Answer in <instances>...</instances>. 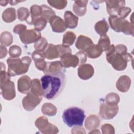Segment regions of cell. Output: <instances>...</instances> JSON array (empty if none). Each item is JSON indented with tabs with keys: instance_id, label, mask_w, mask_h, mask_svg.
I'll return each instance as SVG.
<instances>
[{
	"instance_id": "1",
	"label": "cell",
	"mask_w": 134,
	"mask_h": 134,
	"mask_svg": "<svg viewBox=\"0 0 134 134\" xmlns=\"http://www.w3.org/2000/svg\"><path fill=\"white\" fill-rule=\"evenodd\" d=\"M65 82V72L57 74H45L40 79L43 96L50 100L55 98L63 90Z\"/></svg>"
},
{
	"instance_id": "2",
	"label": "cell",
	"mask_w": 134,
	"mask_h": 134,
	"mask_svg": "<svg viewBox=\"0 0 134 134\" xmlns=\"http://www.w3.org/2000/svg\"><path fill=\"white\" fill-rule=\"evenodd\" d=\"M106 59L113 68L116 71H121L124 70L127 66L128 62L133 59L132 56L129 53L120 54L115 51V46L110 45L106 51Z\"/></svg>"
},
{
	"instance_id": "3",
	"label": "cell",
	"mask_w": 134,
	"mask_h": 134,
	"mask_svg": "<svg viewBox=\"0 0 134 134\" xmlns=\"http://www.w3.org/2000/svg\"><path fill=\"white\" fill-rule=\"evenodd\" d=\"M6 61L8 65V75L9 76H15L28 72L31 59L28 56L23 57L21 59L9 57Z\"/></svg>"
},
{
	"instance_id": "4",
	"label": "cell",
	"mask_w": 134,
	"mask_h": 134,
	"mask_svg": "<svg viewBox=\"0 0 134 134\" xmlns=\"http://www.w3.org/2000/svg\"><path fill=\"white\" fill-rule=\"evenodd\" d=\"M85 117L84 110L77 107H70L62 114L63 121L69 127L82 126Z\"/></svg>"
},
{
	"instance_id": "5",
	"label": "cell",
	"mask_w": 134,
	"mask_h": 134,
	"mask_svg": "<svg viewBox=\"0 0 134 134\" xmlns=\"http://www.w3.org/2000/svg\"><path fill=\"white\" fill-rule=\"evenodd\" d=\"M110 27L117 32H122L125 35L133 36L134 28L133 23L128 21L125 18H121L117 16L111 15L108 17Z\"/></svg>"
},
{
	"instance_id": "6",
	"label": "cell",
	"mask_w": 134,
	"mask_h": 134,
	"mask_svg": "<svg viewBox=\"0 0 134 134\" xmlns=\"http://www.w3.org/2000/svg\"><path fill=\"white\" fill-rule=\"evenodd\" d=\"M10 77L8 75L0 80L1 94L3 97L7 100H11L16 96L15 84L14 82L10 81Z\"/></svg>"
},
{
	"instance_id": "7",
	"label": "cell",
	"mask_w": 134,
	"mask_h": 134,
	"mask_svg": "<svg viewBox=\"0 0 134 134\" xmlns=\"http://www.w3.org/2000/svg\"><path fill=\"white\" fill-rule=\"evenodd\" d=\"M36 127L43 134H55L59 132L58 127L48 121L47 118L44 116H40L38 118L35 122Z\"/></svg>"
},
{
	"instance_id": "8",
	"label": "cell",
	"mask_w": 134,
	"mask_h": 134,
	"mask_svg": "<svg viewBox=\"0 0 134 134\" xmlns=\"http://www.w3.org/2000/svg\"><path fill=\"white\" fill-rule=\"evenodd\" d=\"M118 110V104H110L105 102L100 105L99 114L103 119L110 120L117 115Z\"/></svg>"
},
{
	"instance_id": "9",
	"label": "cell",
	"mask_w": 134,
	"mask_h": 134,
	"mask_svg": "<svg viewBox=\"0 0 134 134\" xmlns=\"http://www.w3.org/2000/svg\"><path fill=\"white\" fill-rule=\"evenodd\" d=\"M42 99V96L37 95L31 91L27 94L22 100L24 108L27 111H32L35 109Z\"/></svg>"
},
{
	"instance_id": "10",
	"label": "cell",
	"mask_w": 134,
	"mask_h": 134,
	"mask_svg": "<svg viewBox=\"0 0 134 134\" xmlns=\"http://www.w3.org/2000/svg\"><path fill=\"white\" fill-rule=\"evenodd\" d=\"M19 36L22 43L25 44L35 43L41 37V32L35 29L29 30L25 29Z\"/></svg>"
},
{
	"instance_id": "11",
	"label": "cell",
	"mask_w": 134,
	"mask_h": 134,
	"mask_svg": "<svg viewBox=\"0 0 134 134\" xmlns=\"http://www.w3.org/2000/svg\"><path fill=\"white\" fill-rule=\"evenodd\" d=\"M106 10L110 15L117 16L119 10L125 5V1H106Z\"/></svg>"
},
{
	"instance_id": "12",
	"label": "cell",
	"mask_w": 134,
	"mask_h": 134,
	"mask_svg": "<svg viewBox=\"0 0 134 134\" xmlns=\"http://www.w3.org/2000/svg\"><path fill=\"white\" fill-rule=\"evenodd\" d=\"M94 74L93 66L90 64L84 63L79 66L77 69L78 76L83 80L91 79Z\"/></svg>"
},
{
	"instance_id": "13",
	"label": "cell",
	"mask_w": 134,
	"mask_h": 134,
	"mask_svg": "<svg viewBox=\"0 0 134 134\" xmlns=\"http://www.w3.org/2000/svg\"><path fill=\"white\" fill-rule=\"evenodd\" d=\"M32 80L27 75H23L19 78L17 81L18 91L22 94H27L31 88Z\"/></svg>"
},
{
	"instance_id": "14",
	"label": "cell",
	"mask_w": 134,
	"mask_h": 134,
	"mask_svg": "<svg viewBox=\"0 0 134 134\" xmlns=\"http://www.w3.org/2000/svg\"><path fill=\"white\" fill-rule=\"evenodd\" d=\"M60 61L65 68H69L70 67L75 68L79 65V59L76 55H73L72 53H66L63 55L60 59Z\"/></svg>"
},
{
	"instance_id": "15",
	"label": "cell",
	"mask_w": 134,
	"mask_h": 134,
	"mask_svg": "<svg viewBox=\"0 0 134 134\" xmlns=\"http://www.w3.org/2000/svg\"><path fill=\"white\" fill-rule=\"evenodd\" d=\"M51 27L52 30L54 32L61 33L65 31L66 26L64 21L59 16H53L49 22Z\"/></svg>"
},
{
	"instance_id": "16",
	"label": "cell",
	"mask_w": 134,
	"mask_h": 134,
	"mask_svg": "<svg viewBox=\"0 0 134 134\" xmlns=\"http://www.w3.org/2000/svg\"><path fill=\"white\" fill-rule=\"evenodd\" d=\"M94 44L90 38L85 36L80 35L75 42V47L81 51L85 52Z\"/></svg>"
},
{
	"instance_id": "17",
	"label": "cell",
	"mask_w": 134,
	"mask_h": 134,
	"mask_svg": "<svg viewBox=\"0 0 134 134\" xmlns=\"http://www.w3.org/2000/svg\"><path fill=\"white\" fill-rule=\"evenodd\" d=\"M32 59L35 61V64L36 68L42 71L43 72L46 71L47 62L45 61V57L43 52H38L37 51H34L31 54Z\"/></svg>"
},
{
	"instance_id": "18",
	"label": "cell",
	"mask_w": 134,
	"mask_h": 134,
	"mask_svg": "<svg viewBox=\"0 0 134 134\" xmlns=\"http://www.w3.org/2000/svg\"><path fill=\"white\" fill-rule=\"evenodd\" d=\"M65 70L63 66L60 61H56L51 62H47L45 74H57L62 72H65Z\"/></svg>"
},
{
	"instance_id": "19",
	"label": "cell",
	"mask_w": 134,
	"mask_h": 134,
	"mask_svg": "<svg viewBox=\"0 0 134 134\" xmlns=\"http://www.w3.org/2000/svg\"><path fill=\"white\" fill-rule=\"evenodd\" d=\"M131 83L130 78L127 75H124L120 76L117 81L116 87L119 91L122 93H126L129 90Z\"/></svg>"
},
{
	"instance_id": "20",
	"label": "cell",
	"mask_w": 134,
	"mask_h": 134,
	"mask_svg": "<svg viewBox=\"0 0 134 134\" xmlns=\"http://www.w3.org/2000/svg\"><path fill=\"white\" fill-rule=\"evenodd\" d=\"M64 22L67 28L70 29L75 28L78 24L79 18L72 12L69 10H66L64 14Z\"/></svg>"
},
{
	"instance_id": "21",
	"label": "cell",
	"mask_w": 134,
	"mask_h": 134,
	"mask_svg": "<svg viewBox=\"0 0 134 134\" xmlns=\"http://www.w3.org/2000/svg\"><path fill=\"white\" fill-rule=\"evenodd\" d=\"M88 1H75L73 6V12L79 16H84L87 10V4Z\"/></svg>"
},
{
	"instance_id": "22",
	"label": "cell",
	"mask_w": 134,
	"mask_h": 134,
	"mask_svg": "<svg viewBox=\"0 0 134 134\" xmlns=\"http://www.w3.org/2000/svg\"><path fill=\"white\" fill-rule=\"evenodd\" d=\"M46 58L49 60H52L59 58L58 50L57 45L52 43L48 44L46 49L43 52Z\"/></svg>"
},
{
	"instance_id": "23",
	"label": "cell",
	"mask_w": 134,
	"mask_h": 134,
	"mask_svg": "<svg viewBox=\"0 0 134 134\" xmlns=\"http://www.w3.org/2000/svg\"><path fill=\"white\" fill-rule=\"evenodd\" d=\"M100 122V119L97 116L91 115L86 118L85 122V127L88 130H93L99 127Z\"/></svg>"
},
{
	"instance_id": "24",
	"label": "cell",
	"mask_w": 134,
	"mask_h": 134,
	"mask_svg": "<svg viewBox=\"0 0 134 134\" xmlns=\"http://www.w3.org/2000/svg\"><path fill=\"white\" fill-rule=\"evenodd\" d=\"M103 52V50L102 48L99 45L97 44H94L84 53H85L86 57H88V58L91 59H96L100 57Z\"/></svg>"
},
{
	"instance_id": "25",
	"label": "cell",
	"mask_w": 134,
	"mask_h": 134,
	"mask_svg": "<svg viewBox=\"0 0 134 134\" xmlns=\"http://www.w3.org/2000/svg\"><path fill=\"white\" fill-rule=\"evenodd\" d=\"M95 31L100 36H102L106 35L108 29L109 25L105 18L97 22L94 26Z\"/></svg>"
},
{
	"instance_id": "26",
	"label": "cell",
	"mask_w": 134,
	"mask_h": 134,
	"mask_svg": "<svg viewBox=\"0 0 134 134\" xmlns=\"http://www.w3.org/2000/svg\"><path fill=\"white\" fill-rule=\"evenodd\" d=\"M41 6L37 5H34L30 7V19L27 23L29 25H34L35 21L41 17Z\"/></svg>"
},
{
	"instance_id": "27",
	"label": "cell",
	"mask_w": 134,
	"mask_h": 134,
	"mask_svg": "<svg viewBox=\"0 0 134 134\" xmlns=\"http://www.w3.org/2000/svg\"><path fill=\"white\" fill-rule=\"evenodd\" d=\"M2 19L5 23H11L16 19V9L14 8H7L2 13Z\"/></svg>"
},
{
	"instance_id": "28",
	"label": "cell",
	"mask_w": 134,
	"mask_h": 134,
	"mask_svg": "<svg viewBox=\"0 0 134 134\" xmlns=\"http://www.w3.org/2000/svg\"><path fill=\"white\" fill-rule=\"evenodd\" d=\"M41 112L43 114L49 116H55L57 113V107L50 103H46L41 107Z\"/></svg>"
},
{
	"instance_id": "29",
	"label": "cell",
	"mask_w": 134,
	"mask_h": 134,
	"mask_svg": "<svg viewBox=\"0 0 134 134\" xmlns=\"http://www.w3.org/2000/svg\"><path fill=\"white\" fill-rule=\"evenodd\" d=\"M41 8V17L44 18L48 22L54 16H55V12L50 7L46 5H42L40 6Z\"/></svg>"
},
{
	"instance_id": "30",
	"label": "cell",
	"mask_w": 134,
	"mask_h": 134,
	"mask_svg": "<svg viewBox=\"0 0 134 134\" xmlns=\"http://www.w3.org/2000/svg\"><path fill=\"white\" fill-rule=\"evenodd\" d=\"M30 16V12L26 7H21L17 9V18L20 21L28 22Z\"/></svg>"
},
{
	"instance_id": "31",
	"label": "cell",
	"mask_w": 134,
	"mask_h": 134,
	"mask_svg": "<svg viewBox=\"0 0 134 134\" xmlns=\"http://www.w3.org/2000/svg\"><path fill=\"white\" fill-rule=\"evenodd\" d=\"M13 37L10 32L4 31L1 34L0 42L1 44L6 47L9 46L13 42Z\"/></svg>"
},
{
	"instance_id": "32",
	"label": "cell",
	"mask_w": 134,
	"mask_h": 134,
	"mask_svg": "<svg viewBox=\"0 0 134 134\" xmlns=\"http://www.w3.org/2000/svg\"><path fill=\"white\" fill-rule=\"evenodd\" d=\"M76 39L75 34L72 31H67L63 35L62 39V44L70 46H72Z\"/></svg>"
},
{
	"instance_id": "33",
	"label": "cell",
	"mask_w": 134,
	"mask_h": 134,
	"mask_svg": "<svg viewBox=\"0 0 134 134\" xmlns=\"http://www.w3.org/2000/svg\"><path fill=\"white\" fill-rule=\"evenodd\" d=\"M48 43L47 40L43 37H41L37 42L35 43L34 48L36 51L43 52L47 47Z\"/></svg>"
},
{
	"instance_id": "34",
	"label": "cell",
	"mask_w": 134,
	"mask_h": 134,
	"mask_svg": "<svg viewBox=\"0 0 134 134\" xmlns=\"http://www.w3.org/2000/svg\"><path fill=\"white\" fill-rule=\"evenodd\" d=\"M31 91L37 95L43 96L41 83L38 79H35L32 81Z\"/></svg>"
},
{
	"instance_id": "35",
	"label": "cell",
	"mask_w": 134,
	"mask_h": 134,
	"mask_svg": "<svg viewBox=\"0 0 134 134\" xmlns=\"http://www.w3.org/2000/svg\"><path fill=\"white\" fill-rule=\"evenodd\" d=\"M110 39L109 37L107 35L100 36V38L98 40L97 44L99 45L102 48L103 51H106V50L110 46Z\"/></svg>"
},
{
	"instance_id": "36",
	"label": "cell",
	"mask_w": 134,
	"mask_h": 134,
	"mask_svg": "<svg viewBox=\"0 0 134 134\" xmlns=\"http://www.w3.org/2000/svg\"><path fill=\"white\" fill-rule=\"evenodd\" d=\"M120 101L118 94L114 93L108 94L105 97V102L110 104H118Z\"/></svg>"
},
{
	"instance_id": "37",
	"label": "cell",
	"mask_w": 134,
	"mask_h": 134,
	"mask_svg": "<svg viewBox=\"0 0 134 134\" xmlns=\"http://www.w3.org/2000/svg\"><path fill=\"white\" fill-rule=\"evenodd\" d=\"M48 3L52 7L57 9L61 10L64 9L67 5V1L59 0V1H48Z\"/></svg>"
},
{
	"instance_id": "38",
	"label": "cell",
	"mask_w": 134,
	"mask_h": 134,
	"mask_svg": "<svg viewBox=\"0 0 134 134\" xmlns=\"http://www.w3.org/2000/svg\"><path fill=\"white\" fill-rule=\"evenodd\" d=\"M22 52L21 48L17 45H13L9 48V54L12 58H18Z\"/></svg>"
},
{
	"instance_id": "39",
	"label": "cell",
	"mask_w": 134,
	"mask_h": 134,
	"mask_svg": "<svg viewBox=\"0 0 134 134\" xmlns=\"http://www.w3.org/2000/svg\"><path fill=\"white\" fill-rule=\"evenodd\" d=\"M47 22L48 21L44 18L42 17L39 18L34 24V25L35 26V29L38 31L43 30L46 27Z\"/></svg>"
},
{
	"instance_id": "40",
	"label": "cell",
	"mask_w": 134,
	"mask_h": 134,
	"mask_svg": "<svg viewBox=\"0 0 134 134\" xmlns=\"http://www.w3.org/2000/svg\"><path fill=\"white\" fill-rule=\"evenodd\" d=\"M57 47L58 50L59 58H60L66 53H72V50L69 46L64 44H58Z\"/></svg>"
},
{
	"instance_id": "41",
	"label": "cell",
	"mask_w": 134,
	"mask_h": 134,
	"mask_svg": "<svg viewBox=\"0 0 134 134\" xmlns=\"http://www.w3.org/2000/svg\"><path fill=\"white\" fill-rule=\"evenodd\" d=\"M101 130L103 134H112L115 133V129L114 127L108 124H105L102 126Z\"/></svg>"
},
{
	"instance_id": "42",
	"label": "cell",
	"mask_w": 134,
	"mask_h": 134,
	"mask_svg": "<svg viewBox=\"0 0 134 134\" xmlns=\"http://www.w3.org/2000/svg\"><path fill=\"white\" fill-rule=\"evenodd\" d=\"M131 11V9L130 8L124 6L119 10L117 14V16L121 18H125L129 14Z\"/></svg>"
},
{
	"instance_id": "43",
	"label": "cell",
	"mask_w": 134,
	"mask_h": 134,
	"mask_svg": "<svg viewBox=\"0 0 134 134\" xmlns=\"http://www.w3.org/2000/svg\"><path fill=\"white\" fill-rule=\"evenodd\" d=\"M75 54L78 57L79 59V66L84 64L86 62L87 57L84 52L80 51L79 52H77Z\"/></svg>"
},
{
	"instance_id": "44",
	"label": "cell",
	"mask_w": 134,
	"mask_h": 134,
	"mask_svg": "<svg viewBox=\"0 0 134 134\" xmlns=\"http://www.w3.org/2000/svg\"><path fill=\"white\" fill-rule=\"evenodd\" d=\"M26 29V26L24 25V24H18L14 27L13 29V32L16 34L19 35L23 30Z\"/></svg>"
},
{
	"instance_id": "45",
	"label": "cell",
	"mask_w": 134,
	"mask_h": 134,
	"mask_svg": "<svg viewBox=\"0 0 134 134\" xmlns=\"http://www.w3.org/2000/svg\"><path fill=\"white\" fill-rule=\"evenodd\" d=\"M1 59H3V58H5L7 54V49H6V47L3 44H1Z\"/></svg>"
},
{
	"instance_id": "46",
	"label": "cell",
	"mask_w": 134,
	"mask_h": 134,
	"mask_svg": "<svg viewBox=\"0 0 134 134\" xmlns=\"http://www.w3.org/2000/svg\"><path fill=\"white\" fill-rule=\"evenodd\" d=\"M20 2H22L21 1H9V3H10V5L12 6H14V5H16V4H17L18 3Z\"/></svg>"
},
{
	"instance_id": "47",
	"label": "cell",
	"mask_w": 134,
	"mask_h": 134,
	"mask_svg": "<svg viewBox=\"0 0 134 134\" xmlns=\"http://www.w3.org/2000/svg\"><path fill=\"white\" fill-rule=\"evenodd\" d=\"M8 3H9V1H0V4L2 6H6Z\"/></svg>"
}]
</instances>
